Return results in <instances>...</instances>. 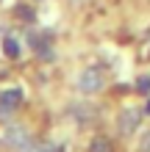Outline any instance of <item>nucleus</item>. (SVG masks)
I'll use <instances>...</instances> for the list:
<instances>
[{
    "label": "nucleus",
    "instance_id": "obj_8",
    "mask_svg": "<svg viewBox=\"0 0 150 152\" xmlns=\"http://www.w3.org/2000/svg\"><path fill=\"white\" fill-rule=\"evenodd\" d=\"M136 91H142V94H147V91H150V77H139Z\"/></svg>",
    "mask_w": 150,
    "mask_h": 152
},
{
    "label": "nucleus",
    "instance_id": "obj_4",
    "mask_svg": "<svg viewBox=\"0 0 150 152\" xmlns=\"http://www.w3.org/2000/svg\"><path fill=\"white\" fill-rule=\"evenodd\" d=\"M136 124H139V111L136 108H128V111L120 113V133L122 136H131L136 130Z\"/></svg>",
    "mask_w": 150,
    "mask_h": 152
},
{
    "label": "nucleus",
    "instance_id": "obj_5",
    "mask_svg": "<svg viewBox=\"0 0 150 152\" xmlns=\"http://www.w3.org/2000/svg\"><path fill=\"white\" fill-rule=\"evenodd\" d=\"M89 152H111V141L106 138V136H98V138H92V144H89Z\"/></svg>",
    "mask_w": 150,
    "mask_h": 152
},
{
    "label": "nucleus",
    "instance_id": "obj_6",
    "mask_svg": "<svg viewBox=\"0 0 150 152\" xmlns=\"http://www.w3.org/2000/svg\"><path fill=\"white\" fill-rule=\"evenodd\" d=\"M3 50H6L8 58H20V47H17L14 39H3Z\"/></svg>",
    "mask_w": 150,
    "mask_h": 152
},
{
    "label": "nucleus",
    "instance_id": "obj_10",
    "mask_svg": "<svg viewBox=\"0 0 150 152\" xmlns=\"http://www.w3.org/2000/svg\"><path fill=\"white\" fill-rule=\"evenodd\" d=\"M142 152H150V133L142 138Z\"/></svg>",
    "mask_w": 150,
    "mask_h": 152
},
{
    "label": "nucleus",
    "instance_id": "obj_2",
    "mask_svg": "<svg viewBox=\"0 0 150 152\" xmlns=\"http://www.w3.org/2000/svg\"><path fill=\"white\" fill-rule=\"evenodd\" d=\"M28 130L25 127H20V124H11V127L6 130V144L8 147H14V149H25L28 147Z\"/></svg>",
    "mask_w": 150,
    "mask_h": 152
},
{
    "label": "nucleus",
    "instance_id": "obj_7",
    "mask_svg": "<svg viewBox=\"0 0 150 152\" xmlns=\"http://www.w3.org/2000/svg\"><path fill=\"white\" fill-rule=\"evenodd\" d=\"M22 152H53V147L50 144H28Z\"/></svg>",
    "mask_w": 150,
    "mask_h": 152
},
{
    "label": "nucleus",
    "instance_id": "obj_3",
    "mask_svg": "<svg viewBox=\"0 0 150 152\" xmlns=\"http://www.w3.org/2000/svg\"><path fill=\"white\" fill-rule=\"evenodd\" d=\"M20 102H22V91H20V88L3 91V94H0V108H3V116L11 113V111H17V108H20Z\"/></svg>",
    "mask_w": 150,
    "mask_h": 152
},
{
    "label": "nucleus",
    "instance_id": "obj_1",
    "mask_svg": "<svg viewBox=\"0 0 150 152\" xmlns=\"http://www.w3.org/2000/svg\"><path fill=\"white\" fill-rule=\"evenodd\" d=\"M78 88H81L83 94H95V91H100V88H103V72H100L98 66L83 69L81 77H78Z\"/></svg>",
    "mask_w": 150,
    "mask_h": 152
},
{
    "label": "nucleus",
    "instance_id": "obj_9",
    "mask_svg": "<svg viewBox=\"0 0 150 152\" xmlns=\"http://www.w3.org/2000/svg\"><path fill=\"white\" fill-rule=\"evenodd\" d=\"M20 17H22V20H33V11H31V8H20Z\"/></svg>",
    "mask_w": 150,
    "mask_h": 152
},
{
    "label": "nucleus",
    "instance_id": "obj_11",
    "mask_svg": "<svg viewBox=\"0 0 150 152\" xmlns=\"http://www.w3.org/2000/svg\"><path fill=\"white\" fill-rule=\"evenodd\" d=\"M147 111H150V100H147Z\"/></svg>",
    "mask_w": 150,
    "mask_h": 152
}]
</instances>
